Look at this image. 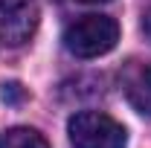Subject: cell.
<instances>
[{
    "instance_id": "cell-1",
    "label": "cell",
    "mask_w": 151,
    "mask_h": 148,
    "mask_svg": "<svg viewBox=\"0 0 151 148\" xmlns=\"http://www.w3.org/2000/svg\"><path fill=\"white\" fill-rule=\"evenodd\" d=\"M64 47L76 58H99L119 41V23L111 15H81L64 29Z\"/></svg>"
},
{
    "instance_id": "cell-2",
    "label": "cell",
    "mask_w": 151,
    "mask_h": 148,
    "mask_svg": "<svg viewBox=\"0 0 151 148\" xmlns=\"http://www.w3.org/2000/svg\"><path fill=\"white\" fill-rule=\"evenodd\" d=\"M73 148H125L128 131L102 111H78L67 122Z\"/></svg>"
},
{
    "instance_id": "cell-3",
    "label": "cell",
    "mask_w": 151,
    "mask_h": 148,
    "mask_svg": "<svg viewBox=\"0 0 151 148\" xmlns=\"http://www.w3.org/2000/svg\"><path fill=\"white\" fill-rule=\"evenodd\" d=\"M38 0H0V44H26L38 29Z\"/></svg>"
},
{
    "instance_id": "cell-4",
    "label": "cell",
    "mask_w": 151,
    "mask_h": 148,
    "mask_svg": "<svg viewBox=\"0 0 151 148\" xmlns=\"http://www.w3.org/2000/svg\"><path fill=\"white\" fill-rule=\"evenodd\" d=\"M119 87L134 111L151 116V64H139V61L125 64V70L119 73Z\"/></svg>"
},
{
    "instance_id": "cell-5",
    "label": "cell",
    "mask_w": 151,
    "mask_h": 148,
    "mask_svg": "<svg viewBox=\"0 0 151 148\" xmlns=\"http://www.w3.org/2000/svg\"><path fill=\"white\" fill-rule=\"evenodd\" d=\"M0 148H50V142L35 128H9L0 134Z\"/></svg>"
},
{
    "instance_id": "cell-6",
    "label": "cell",
    "mask_w": 151,
    "mask_h": 148,
    "mask_svg": "<svg viewBox=\"0 0 151 148\" xmlns=\"http://www.w3.org/2000/svg\"><path fill=\"white\" fill-rule=\"evenodd\" d=\"M3 102H18L20 96H23V90H20V84H15V81H9V84H3Z\"/></svg>"
},
{
    "instance_id": "cell-7",
    "label": "cell",
    "mask_w": 151,
    "mask_h": 148,
    "mask_svg": "<svg viewBox=\"0 0 151 148\" xmlns=\"http://www.w3.org/2000/svg\"><path fill=\"white\" fill-rule=\"evenodd\" d=\"M142 29H145V35L151 38V9L145 12V18H142Z\"/></svg>"
},
{
    "instance_id": "cell-8",
    "label": "cell",
    "mask_w": 151,
    "mask_h": 148,
    "mask_svg": "<svg viewBox=\"0 0 151 148\" xmlns=\"http://www.w3.org/2000/svg\"><path fill=\"white\" fill-rule=\"evenodd\" d=\"M76 3H111V0H76Z\"/></svg>"
}]
</instances>
